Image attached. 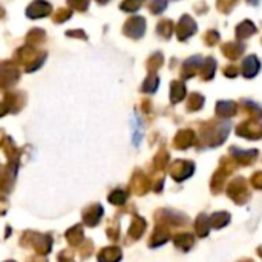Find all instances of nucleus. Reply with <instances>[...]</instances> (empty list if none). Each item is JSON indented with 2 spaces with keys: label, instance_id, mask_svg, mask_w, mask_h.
Instances as JSON below:
<instances>
[]
</instances>
